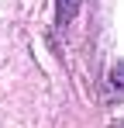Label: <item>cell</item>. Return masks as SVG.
Wrapping results in <instances>:
<instances>
[{"instance_id":"1","label":"cell","mask_w":124,"mask_h":128,"mask_svg":"<svg viewBox=\"0 0 124 128\" xmlns=\"http://www.w3.org/2000/svg\"><path fill=\"white\" fill-rule=\"evenodd\" d=\"M83 0H59V10H55V18H59V24H69L72 18H76V10H79Z\"/></svg>"}]
</instances>
